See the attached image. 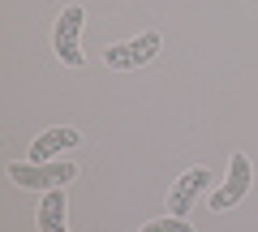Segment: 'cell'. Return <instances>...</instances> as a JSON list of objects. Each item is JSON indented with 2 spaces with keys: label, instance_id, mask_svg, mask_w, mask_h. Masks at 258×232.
<instances>
[{
  "label": "cell",
  "instance_id": "cell-6",
  "mask_svg": "<svg viewBox=\"0 0 258 232\" xmlns=\"http://www.w3.org/2000/svg\"><path fill=\"white\" fill-rule=\"evenodd\" d=\"M78 142H82V133H78V129H47V133H39V138L30 142V164L56 159L60 150H74Z\"/></svg>",
  "mask_w": 258,
  "mask_h": 232
},
{
  "label": "cell",
  "instance_id": "cell-5",
  "mask_svg": "<svg viewBox=\"0 0 258 232\" xmlns=\"http://www.w3.org/2000/svg\"><path fill=\"white\" fill-rule=\"evenodd\" d=\"M207 185H211V168H189V172L172 185V194H168V215H181L185 219L189 206L207 194Z\"/></svg>",
  "mask_w": 258,
  "mask_h": 232
},
{
  "label": "cell",
  "instance_id": "cell-7",
  "mask_svg": "<svg viewBox=\"0 0 258 232\" xmlns=\"http://www.w3.org/2000/svg\"><path fill=\"white\" fill-rule=\"evenodd\" d=\"M39 232H69L64 219V189H47L43 206H39Z\"/></svg>",
  "mask_w": 258,
  "mask_h": 232
},
{
  "label": "cell",
  "instance_id": "cell-4",
  "mask_svg": "<svg viewBox=\"0 0 258 232\" xmlns=\"http://www.w3.org/2000/svg\"><path fill=\"white\" fill-rule=\"evenodd\" d=\"M249 185H254V168H249V159L237 150V155L228 159V181H224L220 189H211V211H228V206H237L241 198L249 194Z\"/></svg>",
  "mask_w": 258,
  "mask_h": 232
},
{
  "label": "cell",
  "instance_id": "cell-1",
  "mask_svg": "<svg viewBox=\"0 0 258 232\" xmlns=\"http://www.w3.org/2000/svg\"><path fill=\"white\" fill-rule=\"evenodd\" d=\"M78 177L74 159H43V164H9V181L22 189H60Z\"/></svg>",
  "mask_w": 258,
  "mask_h": 232
},
{
  "label": "cell",
  "instance_id": "cell-2",
  "mask_svg": "<svg viewBox=\"0 0 258 232\" xmlns=\"http://www.w3.org/2000/svg\"><path fill=\"white\" fill-rule=\"evenodd\" d=\"M155 52H159V35H155V30H147V35H138V39H125V43L103 47V65L116 69V73H129V69L155 60Z\"/></svg>",
  "mask_w": 258,
  "mask_h": 232
},
{
  "label": "cell",
  "instance_id": "cell-3",
  "mask_svg": "<svg viewBox=\"0 0 258 232\" xmlns=\"http://www.w3.org/2000/svg\"><path fill=\"white\" fill-rule=\"evenodd\" d=\"M78 35H82V5H69V9L56 18V30H52V52H56V60L69 65V69H82Z\"/></svg>",
  "mask_w": 258,
  "mask_h": 232
},
{
  "label": "cell",
  "instance_id": "cell-8",
  "mask_svg": "<svg viewBox=\"0 0 258 232\" xmlns=\"http://www.w3.org/2000/svg\"><path fill=\"white\" fill-rule=\"evenodd\" d=\"M138 232H194V223L181 219V215H168V219H151V223H142Z\"/></svg>",
  "mask_w": 258,
  "mask_h": 232
}]
</instances>
